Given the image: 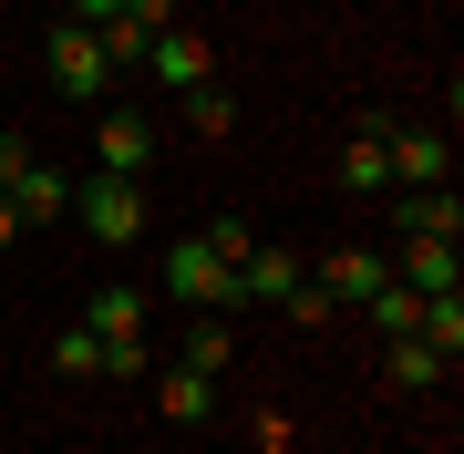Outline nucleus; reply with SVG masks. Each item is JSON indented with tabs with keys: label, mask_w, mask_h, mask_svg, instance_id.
I'll return each mask as SVG.
<instances>
[{
	"label": "nucleus",
	"mask_w": 464,
	"mask_h": 454,
	"mask_svg": "<svg viewBox=\"0 0 464 454\" xmlns=\"http://www.w3.org/2000/svg\"><path fill=\"white\" fill-rule=\"evenodd\" d=\"M72 217H83V237H103V248H134V237H145V176H83L72 186Z\"/></svg>",
	"instance_id": "1"
},
{
	"label": "nucleus",
	"mask_w": 464,
	"mask_h": 454,
	"mask_svg": "<svg viewBox=\"0 0 464 454\" xmlns=\"http://www.w3.org/2000/svg\"><path fill=\"white\" fill-rule=\"evenodd\" d=\"M166 300H186V310H217V320H227V310H237V269L207 248V237H176V248H166Z\"/></svg>",
	"instance_id": "2"
},
{
	"label": "nucleus",
	"mask_w": 464,
	"mask_h": 454,
	"mask_svg": "<svg viewBox=\"0 0 464 454\" xmlns=\"http://www.w3.org/2000/svg\"><path fill=\"white\" fill-rule=\"evenodd\" d=\"M42 72H52V93H72V103H103V83H114V63H103V42L83 32V21H52Z\"/></svg>",
	"instance_id": "3"
},
{
	"label": "nucleus",
	"mask_w": 464,
	"mask_h": 454,
	"mask_svg": "<svg viewBox=\"0 0 464 454\" xmlns=\"http://www.w3.org/2000/svg\"><path fill=\"white\" fill-rule=\"evenodd\" d=\"M145 166H155V114L114 103V114L93 124V176H145Z\"/></svg>",
	"instance_id": "4"
},
{
	"label": "nucleus",
	"mask_w": 464,
	"mask_h": 454,
	"mask_svg": "<svg viewBox=\"0 0 464 454\" xmlns=\"http://www.w3.org/2000/svg\"><path fill=\"white\" fill-rule=\"evenodd\" d=\"M145 72H155L166 93H197V83H217V52H207V32H186V21H176V32H155Z\"/></svg>",
	"instance_id": "5"
},
{
	"label": "nucleus",
	"mask_w": 464,
	"mask_h": 454,
	"mask_svg": "<svg viewBox=\"0 0 464 454\" xmlns=\"http://www.w3.org/2000/svg\"><path fill=\"white\" fill-rule=\"evenodd\" d=\"M392 186H454V145L433 135V124H392Z\"/></svg>",
	"instance_id": "6"
},
{
	"label": "nucleus",
	"mask_w": 464,
	"mask_h": 454,
	"mask_svg": "<svg viewBox=\"0 0 464 454\" xmlns=\"http://www.w3.org/2000/svg\"><path fill=\"white\" fill-rule=\"evenodd\" d=\"M331 176H341V197H392V124H362Z\"/></svg>",
	"instance_id": "7"
},
{
	"label": "nucleus",
	"mask_w": 464,
	"mask_h": 454,
	"mask_svg": "<svg viewBox=\"0 0 464 454\" xmlns=\"http://www.w3.org/2000/svg\"><path fill=\"white\" fill-rule=\"evenodd\" d=\"M320 289H331V310H362L372 300V289L382 279H392V258H382V248H331V258H320V269H310Z\"/></svg>",
	"instance_id": "8"
},
{
	"label": "nucleus",
	"mask_w": 464,
	"mask_h": 454,
	"mask_svg": "<svg viewBox=\"0 0 464 454\" xmlns=\"http://www.w3.org/2000/svg\"><path fill=\"white\" fill-rule=\"evenodd\" d=\"M392 279L413 289V300H444V289H454V237H402V248H392Z\"/></svg>",
	"instance_id": "9"
},
{
	"label": "nucleus",
	"mask_w": 464,
	"mask_h": 454,
	"mask_svg": "<svg viewBox=\"0 0 464 454\" xmlns=\"http://www.w3.org/2000/svg\"><path fill=\"white\" fill-rule=\"evenodd\" d=\"M299 279H310V269H299L289 248H268V237H258V248L237 258V310H258V300H289Z\"/></svg>",
	"instance_id": "10"
},
{
	"label": "nucleus",
	"mask_w": 464,
	"mask_h": 454,
	"mask_svg": "<svg viewBox=\"0 0 464 454\" xmlns=\"http://www.w3.org/2000/svg\"><path fill=\"white\" fill-rule=\"evenodd\" d=\"M0 197L21 207V227H42V217H72V176H63V166H21L11 186H0Z\"/></svg>",
	"instance_id": "11"
},
{
	"label": "nucleus",
	"mask_w": 464,
	"mask_h": 454,
	"mask_svg": "<svg viewBox=\"0 0 464 454\" xmlns=\"http://www.w3.org/2000/svg\"><path fill=\"white\" fill-rule=\"evenodd\" d=\"M145 289H134V279H114V289H93V300H83V331L93 341H134V331H145Z\"/></svg>",
	"instance_id": "12"
},
{
	"label": "nucleus",
	"mask_w": 464,
	"mask_h": 454,
	"mask_svg": "<svg viewBox=\"0 0 464 454\" xmlns=\"http://www.w3.org/2000/svg\"><path fill=\"white\" fill-rule=\"evenodd\" d=\"M155 413H166V423H217V382H207V372H166V382H155Z\"/></svg>",
	"instance_id": "13"
},
{
	"label": "nucleus",
	"mask_w": 464,
	"mask_h": 454,
	"mask_svg": "<svg viewBox=\"0 0 464 454\" xmlns=\"http://www.w3.org/2000/svg\"><path fill=\"white\" fill-rule=\"evenodd\" d=\"M176 362H186V372H207V382H217V372L237 362V331H227L217 310H197V320H186V352H176Z\"/></svg>",
	"instance_id": "14"
},
{
	"label": "nucleus",
	"mask_w": 464,
	"mask_h": 454,
	"mask_svg": "<svg viewBox=\"0 0 464 454\" xmlns=\"http://www.w3.org/2000/svg\"><path fill=\"white\" fill-rule=\"evenodd\" d=\"M52 372H63V382H103V341L83 331V320H72V331H52Z\"/></svg>",
	"instance_id": "15"
},
{
	"label": "nucleus",
	"mask_w": 464,
	"mask_h": 454,
	"mask_svg": "<svg viewBox=\"0 0 464 454\" xmlns=\"http://www.w3.org/2000/svg\"><path fill=\"white\" fill-rule=\"evenodd\" d=\"M444 372H454V362L433 352L423 331H402V341H392V382H402V392H423V382H444Z\"/></svg>",
	"instance_id": "16"
},
{
	"label": "nucleus",
	"mask_w": 464,
	"mask_h": 454,
	"mask_svg": "<svg viewBox=\"0 0 464 454\" xmlns=\"http://www.w3.org/2000/svg\"><path fill=\"white\" fill-rule=\"evenodd\" d=\"M413 331H423L433 352L454 362V352H464V300H454V289H444V300H423V320H413Z\"/></svg>",
	"instance_id": "17"
},
{
	"label": "nucleus",
	"mask_w": 464,
	"mask_h": 454,
	"mask_svg": "<svg viewBox=\"0 0 464 454\" xmlns=\"http://www.w3.org/2000/svg\"><path fill=\"white\" fill-rule=\"evenodd\" d=\"M186 124H197V135H237V103L217 83H197V93H186Z\"/></svg>",
	"instance_id": "18"
},
{
	"label": "nucleus",
	"mask_w": 464,
	"mask_h": 454,
	"mask_svg": "<svg viewBox=\"0 0 464 454\" xmlns=\"http://www.w3.org/2000/svg\"><path fill=\"white\" fill-rule=\"evenodd\" d=\"M145 372H155L145 331H134V341H103V382H145Z\"/></svg>",
	"instance_id": "19"
},
{
	"label": "nucleus",
	"mask_w": 464,
	"mask_h": 454,
	"mask_svg": "<svg viewBox=\"0 0 464 454\" xmlns=\"http://www.w3.org/2000/svg\"><path fill=\"white\" fill-rule=\"evenodd\" d=\"M279 310L299 320V331H320V320H341V310H331V289H320V279H299V289H289V300H279Z\"/></svg>",
	"instance_id": "20"
},
{
	"label": "nucleus",
	"mask_w": 464,
	"mask_h": 454,
	"mask_svg": "<svg viewBox=\"0 0 464 454\" xmlns=\"http://www.w3.org/2000/svg\"><path fill=\"white\" fill-rule=\"evenodd\" d=\"M197 237H207V248H217V258H227V269H237V258H248V248H258V227H248V217H217V227H197Z\"/></svg>",
	"instance_id": "21"
},
{
	"label": "nucleus",
	"mask_w": 464,
	"mask_h": 454,
	"mask_svg": "<svg viewBox=\"0 0 464 454\" xmlns=\"http://www.w3.org/2000/svg\"><path fill=\"white\" fill-rule=\"evenodd\" d=\"M114 11H124V0H63V21H83V32H103Z\"/></svg>",
	"instance_id": "22"
},
{
	"label": "nucleus",
	"mask_w": 464,
	"mask_h": 454,
	"mask_svg": "<svg viewBox=\"0 0 464 454\" xmlns=\"http://www.w3.org/2000/svg\"><path fill=\"white\" fill-rule=\"evenodd\" d=\"M21 166H32V145H21V135H0V186H11Z\"/></svg>",
	"instance_id": "23"
},
{
	"label": "nucleus",
	"mask_w": 464,
	"mask_h": 454,
	"mask_svg": "<svg viewBox=\"0 0 464 454\" xmlns=\"http://www.w3.org/2000/svg\"><path fill=\"white\" fill-rule=\"evenodd\" d=\"M11 237H21V207H11V197H0V248H11Z\"/></svg>",
	"instance_id": "24"
}]
</instances>
